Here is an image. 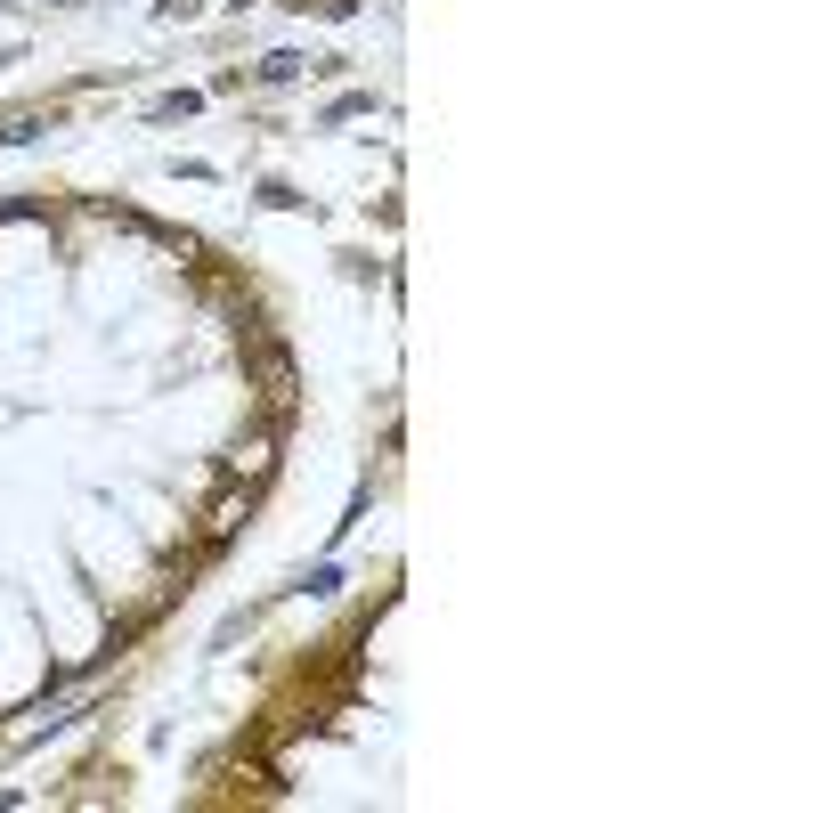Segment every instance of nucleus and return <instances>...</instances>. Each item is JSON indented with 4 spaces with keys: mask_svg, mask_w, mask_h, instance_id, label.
<instances>
[{
    "mask_svg": "<svg viewBox=\"0 0 813 813\" xmlns=\"http://www.w3.org/2000/svg\"><path fill=\"white\" fill-rule=\"evenodd\" d=\"M301 66H309V57H293V49H269V57H261V82H293Z\"/></svg>",
    "mask_w": 813,
    "mask_h": 813,
    "instance_id": "obj_1",
    "label": "nucleus"
},
{
    "mask_svg": "<svg viewBox=\"0 0 813 813\" xmlns=\"http://www.w3.org/2000/svg\"><path fill=\"white\" fill-rule=\"evenodd\" d=\"M236 9H244V0H236Z\"/></svg>",
    "mask_w": 813,
    "mask_h": 813,
    "instance_id": "obj_3",
    "label": "nucleus"
},
{
    "mask_svg": "<svg viewBox=\"0 0 813 813\" xmlns=\"http://www.w3.org/2000/svg\"><path fill=\"white\" fill-rule=\"evenodd\" d=\"M301 586H309V594H342V570H334V561H318V570H309Z\"/></svg>",
    "mask_w": 813,
    "mask_h": 813,
    "instance_id": "obj_2",
    "label": "nucleus"
}]
</instances>
